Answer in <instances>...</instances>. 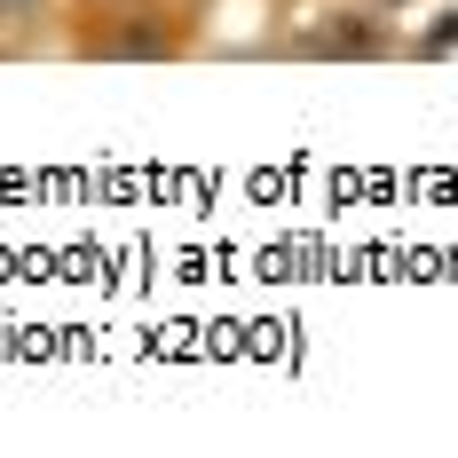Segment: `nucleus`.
<instances>
[{"label": "nucleus", "instance_id": "nucleus-1", "mask_svg": "<svg viewBox=\"0 0 458 458\" xmlns=\"http://www.w3.org/2000/svg\"><path fill=\"white\" fill-rule=\"evenodd\" d=\"M32 8H40V0H0V24H24Z\"/></svg>", "mask_w": 458, "mask_h": 458}]
</instances>
